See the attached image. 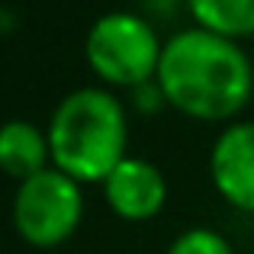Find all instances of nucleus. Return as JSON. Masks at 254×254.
<instances>
[{
	"instance_id": "nucleus-1",
	"label": "nucleus",
	"mask_w": 254,
	"mask_h": 254,
	"mask_svg": "<svg viewBox=\"0 0 254 254\" xmlns=\"http://www.w3.org/2000/svg\"><path fill=\"white\" fill-rule=\"evenodd\" d=\"M155 81L164 100L180 113L222 123L248 106L254 93V68L235 39L196 26L164 42Z\"/></svg>"
},
{
	"instance_id": "nucleus-2",
	"label": "nucleus",
	"mask_w": 254,
	"mask_h": 254,
	"mask_svg": "<svg viewBox=\"0 0 254 254\" xmlns=\"http://www.w3.org/2000/svg\"><path fill=\"white\" fill-rule=\"evenodd\" d=\"M126 110L106 87H81L55 106L49 123L52 161L77 184L106 180L126 155Z\"/></svg>"
},
{
	"instance_id": "nucleus-3",
	"label": "nucleus",
	"mask_w": 254,
	"mask_h": 254,
	"mask_svg": "<svg viewBox=\"0 0 254 254\" xmlns=\"http://www.w3.org/2000/svg\"><path fill=\"white\" fill-rule=\"evenodd\" d=\"M87 64L113 87H142L158 77L164 45L158 32L132 13H106L87 32Z\"/></svg>"
},
{
	"instance_id": "nucleus-4",
	"label": "nucleus",
	"mask_w": 254,
	"mask_h": 254,
	"mask_svg": "<svg viewBox=\"0 0 254 254\" xmlns=\"http://www.w3.org/2000/svg\"><path fill=\"white\" fill-rule=\"evenodd\" d=\"M84 216L81 184L58 168L23 180L13 196V225L19 238L36 248H55L77 232Z\"/></svg>"
},
{
	"instance_id": "nucleus-5",
	"label": "nucleus",
	"mask_w": 254,
	"mask_h": 254,
	"mask_svg": "<svg viewBox=\"0 0 254 254\" xmlns=\"http://www.w3.org/2000/svg\"><path fill=\"white\" fill-rule=\"evenodd\" d=\"M216 190L235 209L254 212V123H232L219 132L209 155Z\"/></svg>"
},
{
	"instance_id": "nucleus-6",
	"label": "nucleus",
	"mask_w": 254,
	"mask_h": 254,
	"mask_svg": "<svg viewBox=\"0 0 254 254\" xmlns=\"http://www.w3.org/2000/svg\"><path fill=\"white\" fill-rule=\"evenodd\" d=\"M103 193L110 209L119 219L129 222H145L158 216L168 199V184L164 174L145 158H123L113 168V174L103 180Z\"/></svg>"
},
{
	"instance_id": "nucleus-7",
	"label": "nucleus",
	"mask_w": 254,
	"mask_h": 254,
	"mask_svg": "<svg viewBox=\"0 0 254 254\" xmlns=\"http://www.w3.org/2000/svg\"><path fill=\"white\" fill-rule=\"evenodd\" d=\"M52 161L49 132L26 119H10L0 126V171L16 177L19 184L42 174Z\"/></svg>"
},
{
	"instance_id": "nucleus-8",
	"label": "nucleus",
	"mask_w": 254,
	"mask_h": 254,
	"mask_svg": "<svg viewBox=\"0 0 254 254\" xmlns=\"http://www.w3.org/2000/svg\"><path fill=\"white\" fill-rule=\"evenodd\" d=\"M199 29L225 39L254 36V0H187Z\"/></svg>"
},
{
	"instance_id": "nucleus-9",
	"label": "nucleus",
	"mask_w": 254,
	"mask_h": 254,
	"mask_svg": "<svg viewBox=\"0 0 254 254\" xmlns=\"http://www.w3.org/2000/svg\"><path fill=\"white\" fill-rule=\"evenodd\" d=\"M168 254H235V251L212 229H187L184 235L174 238Z\"/></svg>"
},
{
	"instance_id": "nucleus-10",
	"label": "nucleus",
	"mask_w": 254,
	"mask_h": 254,
	"mask_svg": "<svg viewBox=\"0 0 254 254\" xmlns=\"http://www.w3.org/2000/svg\"><path fill=\"white\" fill-rule=\"evenodd\" d=\"M0 13H3V6H0Z\"/></svg>"
}]
</instances>
